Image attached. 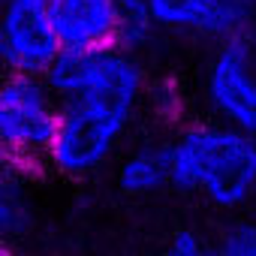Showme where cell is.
<instances>
[{
  "mask_svg": "<svg viewBox=\"0 0 256 256\" xmlns=\"http://www.w3.org/2000/svg\"><path fill=\"white\" fill-rule=\"evenodd\" d=\"M42 78L58 100V126L46 163L70 178L102 169L142 102V64L118 46L60 48Z\"/></svg>",
  "mask_w": 256,
  "mask_h": 256,
  "instance_id": "obj_1",
  "label": "cell"
},
{
  "mask_svg": "<svg viewBox=\"0 0 256 256\" xmlns=\"http://www.w3.org/2000/svg\"><path fill=\"white\" fill-rule=\"evenodd\" d=\"M169 184L235 211L256 199V136L232 126H190L169 142Z\"/></svg>",
  "mask_w": 256,
  "mask_h": 256,
  "instance_id": "obj_2",
  "label": "cell"
},
{
  "mask_svg": "<svg viewBox=\"0 0 256 256\" xmlns=\"http://www.w3.org/2000/svg\"><path fill=\"white\" fill-rule=\"evenodd\" d=\"M58 126V100L42 76H6L0 82V157L24 172L46 163Z\"/></svg>",
  "mask_w": 256,
  "mask_h": 256,
  "instance_id": "obj_3",
  "label": "cell"
},
{
  "mask_svg": "<svg viewBox=\"0 0 256 256\" xmlns=\"http://www.w3.org/2000/svg\"><path fill=\"white\" fill-rule=\"evenodd\" d=\"M205 100L223 126L256 136V34L217 46L205 72Z\"/></svg>",
  "mask_w": 256,
  "mask_h": 256,
  "instance_id": "obj_4",
  "label": "cell"
},
{
  "mask_svg": "<svg viewBox=\"0 0 256 256\" xmlns=\"http://www.w3.org/2000/svg\"><path fill=\"white\" fill-rule=\"evenodd\" d=\"M58 52L46 0H0V70L6 76H46Z\"/></svg>",
  "mask_w": 256,
  "mask_h": 256,
  "instance_id": "obj_5",
  "label": "cell"
},
{
  "mask_svg": "<svg viewBox=\"0 0 256 256\" xmlns=\"http://www.w3.org/2000/svg\"><path fill=\"white\" fill-rule=\"evenodd\" d=\"M157 30L232 40L256 34V0H148Z\"/></svg>",
  "mask_w": 256,
  "mask_h": 256,
  "instance_id": "obj_6",
  "label": "cell"
},
{
  "mask_svg": "<svg viewBox=\"0 0 256 256\" xmlns=\"http://www.w3.org/2000/svg\"><path fill=\"white\" fill-rule=\"evenodd\" d=\"M60 48H102L114 36L112 0H46Z\"/></svg>",
  "mask_w": 256,
  "mask_h": 256,
  "instance_id": "obj_7",
  "label": "cell"
},
{
  "mask_svg": "<svg viewBox=\"0 0 256 256\" xmlns=\"http://www.w3.org/2000/svg\"><path fill=\"white\" fill-rule=\"evenodd\" d=\"M169 184V142H151L130 151L118 166V187L130 196H148Z\"/></svg>",
  "mask_w": 256,
  "mask_h": 256,
  "instance_id": "obj_8",
  "label": "cell"
},
{
  "mask_svg": "<svg viewBox=\"0 0 256 256\" xmlns=\"http://www.w3.org/2000/svg\"><path fill=\"white\" fill-rule=\"evenodd\" d=\"M34 226V202L24 169L0 157V238H22Z\"/></svg>",
  "mask_w": 256,
  "mask_h": 256,
  "instance_id": "obj_9",
  "label": "cell"
},
{
  "mask_svg": "<svg viewBox=\"0 0 256 256\" xmlns=\"http://www.w3.org/2000/svg\"><path fill=\"white\" fill-rule=\"evenodd\" d=\"M112 10H114L112 46L136 54L154 40L157 24H154V16L148 10V0H112Z\"/></svg>",
  "mask_w": 256,
  "mask_h": 256,
  "instance_id": "obj_10",
  "label": "cell"
},
{
  "mask_svg": "<svg viewBox=\"0 0 256 256\" xmlns=\"http://www.w3.org/2000/svg\"><path fill=\"white\" fill-rule=\"evenodd\" d=\"M220 256H256V223H235L217 241Z\"/></svg>",
  "mask_w": 256,
  "mask_h": 256,
  "instance_id": "obj_11",
  "label": "cell"
},
{
  "mask_svg": "<svg viewBox=\"0 0 256 256\" xmlns=\"http://www.w3.org/2000/svg\"><path fill=\"white\" fill-rule=\"evenodd\" d=\"M163 256H220V253H217V247L208 244L199 232L181 229V232H175V235L169 238Z\"/></svg>",
  "mask_w": 256,
  "mask_h": 256,
  "instance_id": "obj_12",
  "label": "cell"
},
{
  "mask_svg": "<svg viewBox=\"0 0 256 256\" xmlns=\"http://www.w3.org/2000/svg\"><path fill=\"white\" fill-rule=\"evenodd\" d=\"M0 256H22V250L10 238H0Z\"/></svg>",
  "mask_w": 256,
  "mask_h": 256,
  "instance_id": "obj_13",
  "label": "cell"
},
{
  "mask_svg": "<svg viewBox=\"0 0 256 256\" xmlns=\"http://www.w3.org/2000/svg\"><path fill=\"white\" fill-rule=\"evenodd\" d=\"M253 202H256V199H253Z\"/></svg>",
  "mask_w": 256,
  "mask_h": 256,
  "instance_id": "obj_14",
  "label": "cell"
}]
</instances>
